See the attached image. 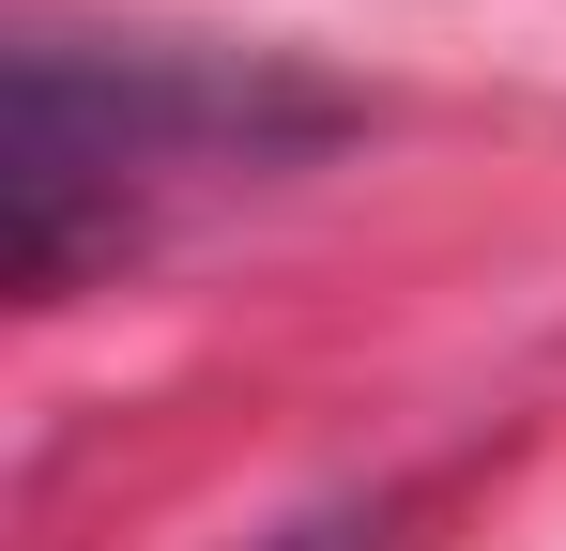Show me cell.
Returning a JSON list of instances; mask_svg holds the SVG:
<instances>
[{
  "label": "cell",
  "instance_id": "obj_1",
  "mask_svg": "<svg viewBox=\"0 0 566 551\" xmlns=\"http://www.w3.org/2000/svg\"><path fill=\"white\" fill-rule=\"evenodd\" d=\"M306 138H337V92L276 77V62H214V46H15V291H77L107 246H138L169 199L230 169H276Z\"/></svg>",
  "mask_w": 566,
  "mask_h": 551
}]
</instances>
